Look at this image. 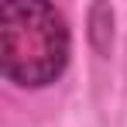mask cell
<instances>
[{"label":"cell","mask_w":127,"mask_h":127,"mask_svg":"<svg viewBox=\"0 0 127 127\" xmlns=\"http://www.w3.org/2000/svg\"><path fill=\"white\" fill-rule=\"evenodd\" d=\"M69 62L65 17L41 0H14L0 10V65L17 86H45Z\"/></svg>","instance_id":"1"}]
</instances>
